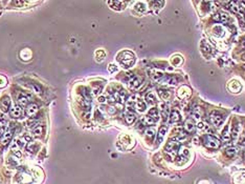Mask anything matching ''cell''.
<instances>
[{"instance_id":"14","label":"cell","mask_w":245,"mask_h":184,"mask_svg":"<svg viewBox=\"0 0 245 184\" xmlns=\"http://www.w3.org/2000/svg\"><path fill=\"white\" fill-rule=\"evenodd\" d=\"M183 128H184V131H186L187 133L192 134L193 132L195 131V123L193 122V120H192V119H187V120L186 121V122H184Z\"/></svg>"},{"instance_id":"20","label":"cell","mask_w":245,"mask_h":184,"mask_svg":"<svg viewBox=\"0 0 245 184\" xmlns=\"http://www.w3.org/2000/svg\"><path fill=\"white\" fill-rule=\"evenodd\" d=\"M146 100H147V102L149 103V104H155L156 103V96L153 92H150L148 93L147 95H146Z\"/></svg>"},{"instance_id":"25","label":"cell","mask_w":245,"mask_h":184,"mask_svg":"<svg viewBox=\"0 0 245 184\" xmlns=\"http://www.w3.org/2000/svg\"><path fill=\"white\" fill-rule=\"evenodd\" d=\"M148 116L152 118L155 122H156V121H158V119H159V116H158V111L156 110V108H151L149 114H148Z\"/></svg>"},{"instance_id":"39","label":"cell","mask_w":245,"mask_h":184,"mask_svg":"<svg viewBox=\"0 0 245 184\" xmlns=\"http://www.w3.org/2000/svg\"><path fill=\"white\" fill-rule=\"evenodd\" d=\"M6 123V119L4 117L3 115H0V128H2V126H4Z\"/></svg>"},{"instance_id":"11","label":"cell","mask_w":245,"mask_h":184,"mask_svg":"<svg viewBox=\"0 0 245 184\" xmlns=\"http://www.w3.org/2000/svg\"><path fill=\"white\" fill-rule=\"evenodd\" d=\"M241 89H242L241 84H240L238 81H236V80H231L228 83V90H231V93H239L240 90H241Z\"/></svg>"},{"instance_id":"46","label":"cell","mask_w":245,"mask_h":184,"mask_svg":"<svg viewBox=\"0 0 245 184\" xmlns=\"http://www.w3.org/2000/svg\"><path fill=\"white\" fill-rule=\"evenodd\" d=\"M242 59H243V60H245V53L243 54V55H242Z\"/></svg>"},{"instance_id":"7","label":"cell","mask_w":245,"mask_h":184,"mask_svg":"<svg viewBox=\"0 0 245 184\" xmlns=\"http://www.w3.org/2000/svg\"><path fill=\"white\" fill-rule=\"evenodd\" d=\"M13 135H14V131H13L12 126H10V128H6V133H4L3 137H2L1 139V144L2 145H7L11 142V140L13 138Z\"/></svg>"},{"instance_id":"43","label":"cell","mask_w":245,"mask_h":184,"mask_svg":"<svg viewBox=\"0 0 245 184\" xmlns=\"http://www.w3.org/2000/svg\"><path fill=\"white\" fill-rule=\"evenodd\" d=\"M108 112L110 113V114H114L116 112V110L114 107H109V110H108Z\"/></svg>"},{"instance_id":"4","label":"cell","mask_w":245,"mask_h":184,"mask_svg":"<svg viewBox=\"0 0 245 184\" xmlns=\"http://www.w3.org/2000/svg\"><path fill=\"white\" fill-rule=\"evenodd\" d=\"M210 121L214 126H220L223 123L224 117L218 112H213L210 115Z\"/></svg>"},{"instance_id":"36","label":"cell","mask_w":245,"mask_h":184,"mask_svg":"<svg viewBox=\"0 0 245 184\" xmlns=\"http://www.w3.org/2000/svg\"><path fill=\"white\" fill-rule=\"evenodd\" d=\"M231 10L233 11L234 13H237V14H240V6H238V3H236V2H231Z\"/></svg>"},{"instance_id":"16","label":"cell","mask_w":245,"mask_h":184,"mask_svg":"<svg viewBox=\"0 0 245 184\" xmlns=\"http://www.w3.org/2000/svg\"><path fill=\"white\" fill-rule=\"evenodd\" d=\"M167 131H168V128H167V126H161L159 128V132H158V134H157V143H160L163 140L167 134Z\"/></svg>"},{"instance_id":"1","label":"cell","mask_w":245,"mask_h":184,"mask_svg":"<svg viewBox=\"0 0 245 184\" xmlns=\"http://www.w3.org/2000/svg\"><path fill=\"white\" fill-rule=\"evenodd\" d=\"M117 61L122 64V67L129 69L135 63V56L132 52L130 51H122L116 57Z\"/></svg>"},{"instance_id":"17","label":"cell","mask_w":245,"mask_h":184,"mask_svg":"<svg viewBox=\"0 0 245 184\" xmlns=\"http://www.w3.org/2000/svg\"><path fill=\"white\" fill-rule=\"evenodd\" d=\"M170 121L172 123H176V122H178V121H180V114L178 113V111H176V110L172 111L171 115H170Z\"/></svg>"},{"instance_id":"44","label":"cell","mask_w":245,"mask_h":184,"mask_svg":"<svg viewBox=\"0 0 245 184\" xmlns=\"http://www.w3.org/2000/svg\"><path fill=\"white\" fill-rule=\"evenodd\" d=\"M241 46H242V48H245V40H243V41H242V42H241Z\"/></svg>"},{"instance_id":"8","label":"cell","mask_w":245,"mask_h":184,"mask_svg":"<svg viewBox=\"0 0 245 184\" xmlns=\"http://www.w3.org/2000/svg\"><path fill=\"white\" fill-rule=\"evenodd\" d=\"M191 94H192V90L189 86H187V85H182V86H180L178 92H177V96H178L180 99H186V98L190 97Z\"/></svg>"},{"instance_id":"47","label":"cell","mask_w":245,"mask_h":184,"mask_svg":"<svg viewBox=\"0 0 245 184\" xmlns=\"http://www.w3.org/2000/svg\"><path fill=\"white\" fill-rule=\"evenodd\" d=\"M244 161H245V152H244Z\"/></svg>"},{"instance_id":"21","label":"cell","mask_w":245,"mask_h":184,"mask_svg":"<svg viewBox=\"0 0 245 184\" xmlns=\"http://www.w3.org/2000/svg\"><path fill=\"white\" fill-rule=\"evenodd\" d=\"M135 108H137V111H139V112L143 113V112H145V111H146L147 106H146V103L143 100H137L136 102H135Z\"/></svg>"},{"instance_id":"28","label":"cell","mask_w":245,"mask_h":184,"mask_svg":"<svg viewBox=\"0 0 245 184\" xmlns=\"http://www.w3.org/2000/svg\"><path fill=\"white\" fill-rule=\"evenodd\" d=\"M154 136H155V128H150L146 131V137L148 138V140L152 141L153 138H154Z\"/></svg>"},{"instance_id":"29","label":"cell","mask_w":245,"mask_h":184,"mask_svg":"<svg viewBox=\"0 0 245 184\" xmlns=\"http://www.w3.org/2000/svg\"><path fill=\"white\" fill-rule=\"evenodd\" d=\"M7 164L10 165L11 167H15L19 164V159L18 157H11L9 160H7Z\"/></svg>"},{"instance_id":"3","label":"cell","mask_w":245,"mask_h":184,"mask_svg":"<svg viewBox=\"0 0 245 184\" xmlns=\"http://www.w3.org/2000/svg\"><path fill=\"white\" fill-rule=\"evenodd\" d=\"M202 141L203 144L208 148H218V147H220V140L217 139L216 137L211 136V135H207V136L203 137Z\"/></svg>"},{"instance_id":"31","label":"cell","mask_w":245,"mask_h":184,"mask_svg":"<svg viewBox=\"0 0 245 184\" xmlns=\"http://www.w3.org/2000/svg\"><path fill=\"white\" fill-rule=\"evenodd\" d=\"M159 96H160V98L161 99H163V100H168L169 98H170V96H171V93L169 92V90H159Z\"/></svg>"},{"instance_id":"2","label":"cell","mask_w":245,"mask_h":184,"mask_svg":"<svg viewBox=\"0 0 245 184\" xmlns=\"http://www.w3.org/2000/svg\"><path fill=\"white\" fill-rule=\"evenodd\" d=\"M165 151L167 154H170V156L172 159H174L177 155H178V152H179V142L178 141H173V140H171V141H169L168 143H167L166 147H165Z\"/></svg>"},{"instance_id":"35","label":"cell","mask_w":245,"mask_h":184,"mask_svg":"<svg viewBox=\"0 0 245 184\" xmlns=\"http://www.w3.org/2000/svg\"><path fill=\"white\" fill-rule=\"evenodd\" d=\"M219 22L220 23H227L228 22V16L225 14L220 13V14H219Z\"/></svg>"},{"instance_id":"19","label":"cell","mask_w":245,"mask_h":184,"mask_svg":"<svg viewBox=\"0 0 245 184\" xmlns=\"http://www.w3.org/2000/svg\"><path fill=\"white\" fill-rule=\"evenodd\" d=\"M27 86L30 87L33 92L37 93V94H42V93H43L42 87H41L40 85L37 84V83H27Z\"/></svg>"},{"instance_id":"30","label":"cell","mask_w":245,"mask_h":184,"mask_svg":"<svg viewBox=\"0 0 245 184\" xmlns=\"http://www.w3.org/2000/svg\"><path fill=\"white\" fill-rule=\"evenodd\" d=\"M197 128L199 132H203V133H205V132H207L208 129H210V126H208L207 123H205V122H199L197 125Z\"/></svg>"},{"instance_id":"33","label":"cell","mask_w":245,"mask_h":184,"mask_svg":"<svg viewBox=\"0 0 245 184\" xmlns=\"http://www.w3.org/2000/svg\"><path fill=\"white\" fill-rule=\"evenodd\" d=\"M134 9L136 10V11H139V13H144L146 11V6L144 2H137V3L135 4Z\"/></svg>"},{"instance_id":"42","label":"cell","mask_w":245,"mask_h":184,"mask_svg":"<svg viewBox=\"0 0 245 184\" xmlns=\"http://www.w3.org/2000/svg\"><path fill=\"white\" fill-rule=\"evenodd\" d=\"M98 102L105 103L106 102V97H104V96H101V97H98Z\"/></svg>"},{"instance_id":"23","label":"cell","mask_w":245,"mask_h":184,"mask_svg":"<svg viewBox=\"0 0 245 184\" xmlns=\"http://www.w3.org/2000/svg\"><path fill=\"white\" fill-rule=\"evenodd\" d=\"M38 147H39V145L36 143V142H33V141L28 142V144L26 145V149L30 153H35L36 151H38Z\"/></svg>"},{"instance_id":"24","label":"cell","mask_w":245,"mask_h":184,"mask_svg":"<svg viewBox=\"0 0 245 184\" xmlns=\"http://www.w3.org/2000/svg\"><path fill=\"white\" fill-rule=\"evenodd\" d=\"M44 133V128L41 125L37 126V128H34L33 129V135L35 137H41Z\"/></svg>"},{"instance_id":"38","label":"cell","mask_w":245,"mask_h":184,"mask_svg":"<svg viewBox=\"0 0 245 184\" xmlns=\"http://www.w3.org/2000/svg\"><path fill=\"white\" fill-rule=\"evenodd\" d=\"M144 122L147 124V125H151V124L155 123V121L153 120L151 117H149V116H147V117H145V119H144Z\"/></svg>"},{"instance_id":"37","label":"cell","mask_w":245,"mask_h":184,"mask_svg":"<svg viewBox=\"0 0 245 184\" xmlns=\"http://www.w3.org/2000/svg\"><path fill=\"white\" fill-rule=\"evenodd\" d=\"M7 83V80L4 76H2V75H0V87H3L6 86Z\"/></svg>"},{"instance_id":"34","label":"cell","mask_w":245,"mask_h":184,"mask_svg":"<svg viewBox=\"0 0 245 184\" xmlns=\"http://www.w3.org/2000/svg\"><path fill=\"white\" fill-rule=\"evenodd\" d=\"M222 139L224 141H229V140H231V134H229V132H228V126H226V128H224V131L222 132Z\"/></svg>"},{"instance_id":"5","label":"cell","mask_w":245,"mask_h":184,"mask_svg":"<svg viewBox=\"0 0 245 184\" xmlns=\"http://www.w3.org/2000/svg\"><path fill=\"white\" fill-rule=\"evenodd\" d=\"M189 154H190L189 149L186 148V147H181V148L179 149V152H178V155H177V156H178L177 164H178V165L184 164V163L187 162V158H189Z\"/></svg>"},{"instance_id":"22","label":"cell","mask_w":245,"mask_h":184,"mask_svg":"<svg viewBox=\"0 0 245 184\" xmlns=\"http://www.w3.org/2000/svg\"><path fill=\"white\" fill-rule=\"evenodd\" d=\"M202 110L201 107H199V106H196V107L193 108V117L195 119H200L202 117Z\"/></svg>"},{"instance_id":"15","label":"cell","mask_w":245,"mask_h":184,"mask_svg":"<svg viewBox=\"0 0 245 184\" xmlns=\"http://www.w3.org/2000/svg\"><path fill=\"white\" fill-rule=\"evenodd\" d=\"M17 101L20 104V106H25L30 101V97L28 96H25L24 94H19L17 96Z\"/></svg>"},{"instance_id":"41","label":"cell","mask_w":245,"mask_h":184,"mask_svg":"<svg viewBox=\"0 0 245 184\" xmlns=\"http://www.w3.org/2000/svg\"><path fill=\"white\" fill-rule=\"evenodd\" d=\"M6 126H2V128H0V138H1V137H3V135H4V133H6Z\"/></svg>"},{"instance_id":"9","label":"cell","mask_w":245,"mask_h":184,"mask_svg":"<svg viewBox=\"0 0 245 184\" xmlns=\"http://www.w3.org/2000/svg\"><path fill=\"white\" fill-rule=\"evenodd\" d=\"M10 114H11V116L13 118H20L22 116V114H23V110H22V107L20 105H17V104H15L14 106H12L11 107V110H10Z\"/></svg>"},{"instance_id":"6","label":"cell","mask_w":245,"mask_h":184,"mask_svg":"<svg viewBox=\"0 0 245 184\" xmlns=\"http://www.w3.org/2000/svg\"><path fill=\"white\" fill-rule=\"evenodd\" d=\"M11 99H10L9 96H3V97L0 99V111L2 113H7L11 110Z\"/></svg>"},{"instance_id":"13","label":"cell","mask_w":245,"mask_h":184,"mask_svg":"<svg viewBox=\"0 0 245 184\" xmlns=\"http://www.w3.org/2000/svg\"><path fill=\"white\" fill-rule=\"evenodd\" d=\"M108 4L110 6H112V9L113 10H117V11H119V10H122L125 6H126L127 2H125V1H109Z\"/></svg>"},{"instance_id":"12","label":"cell","mask_w":245,"mask_h":184,"mask_svg":"<svg viewBox=\"0 0 245 184\" xmlns=\"http://www.w3.org/2000/svg\"><path fill=\"white\" fill-rule=\"evenodd\" d=\"M38 111H39V106L36 104V103H32V104H30L27 106L26 115L30 116V117H33V116H35L36 114L38 113Z\"/></svg>"},{"instance_id":"18","label":"cell","mask_w":245,"mask_h":184,"mask_svg":"<svg viewBox=\"0 0 245 184\" xmlns=\"http://www.w3.org/2000/svg\"><path fill=\"white\" fill-rule=\"evenodd\" d=\"M238 152H239V148H238V147H236V146H231V147H228V148H226L225 154H226V156H227V157L233 158V157L236 156L237 154H238Z\"/></svg>"},{"instance_id":"10","label":"cell","mask_w":245,"mask_h":184,"mask_svg":"<svg viewBox=\"0 0 245 184\" xmlns=\"http://www.w3.org/2000/svg\"><path fill=\"white\" fill-rule=\"evenodd\" d=\"M128 84H129V87L131 90H137L140 85H142V79L139 78V77H134L133 76L128 81Z\"/></svg>"},{"instance_id":"26","label":"cell","mask_w":245,"mask_h":184,"mask_svg":"<svg viewBox=\"0 0 245 184\" xmlns=\"http://www.w3.org/2000/svg\"><path fill=\"white\" fill-rule=\"evenodd\" d=\"M125 119H126V122L128 124H132L135 121V115L133 113H131L128 111V113H127L126 116H125Z\"/></svg>"},{"instance_id":"32","label":"cell","mask_w":245,"mask_h":184,"mask_svg":"<svg viewBox=\"0 0 245 184\" xmlns=\"http://www.w3.org/2000/svg\"><path fill=\"white\" fill-rule=\"evenodd\" d=\"M98 57H101V58H100V62L105 60V57H106L105 52H104L103 50H98V51H96L95 52V58H96V60L98 59Z\"/></svg>"},{"instance_id":"27","label":"cell","mask_w":245,"mask_h":184,"mask_svg":"<svg viewBox=\"0 0 245 184\" xmlns=\"http://www.w3.org/2000/svg\"><path fill=\"white\" fill-rule=\"evenodd\" d=\"M23 55L25 56L24 60H30V59L32 58V52H30V48H23V50L20 52V57Z\"/></svg>"},{"instance_id":"40","label":"cell","mask_w":245,"mask_h":184,"mask_svg":"<svg viewBox=\"0 0 245 184\" xmlns=\"http://www.w3.org/2000/svg\"><path fill=\"white\" fill-rule=\"evenodd\" d=\"M108 69H109V72L113 73V72L116 71V66L114 65V64H110V65H109V67H108Z\"/></svg>"},{"instance_id":"45","label":"cell","mask_w":245,"mask_h":184,"mask_svg":"<svg viewBox=\"0 0 245 184\" xmlns=\"http://www.w3.org/2000/svg\"><path fill=\"white\" fill-rule=\"evenodd\" d=\"M241 143H242V144H245V137H243V138H242Z\"/></svg>"}]
</instances>
